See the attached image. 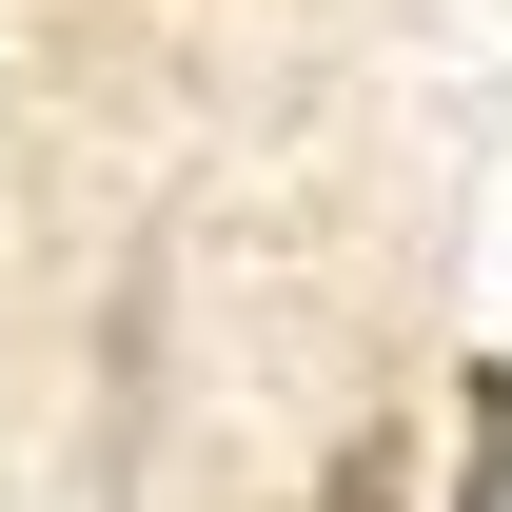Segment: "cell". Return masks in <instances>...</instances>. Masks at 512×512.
<instances>
[{
	"label": "cell",
	"instance_id": "2",
	"mask_svg": "<svg viewBox=\"0 0 512 512\" xmlns=\"http://www.w3.org/2000/svg\"><path fill=\"white\" fill-rule=\"evenodd\" d=\"M316 512H414V434H335V473H316Z\"/></svg>",
	"mask_w": 512,
	"mask_h": 512
},
{
	"label": "cell",
	"instance_id": "1",
	"mask_svg": "<svg viewBox=\"0 0 512 512\" xmlns=\"http://www.w3.org/2000/svg\"><path fill=\"white\" fill-rule=\"evenodd\" d=\"M453 512H512V355H473L453 394Z\"/></svg>",
	"mask_w": 512,
	"mask_h": 512
}]
</instances>
